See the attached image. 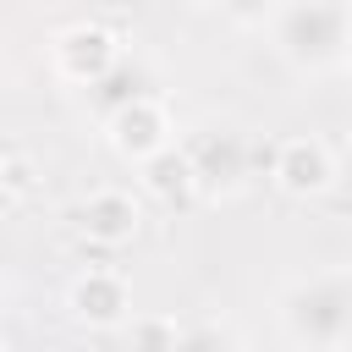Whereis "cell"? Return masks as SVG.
Returning a JSON list of instances; mask_svg holds the SVG:
<instances>
[{
	"instance_id": "obj_3",
	"label": "cell",
	"mask_w": 352,
	"mask_h": 352,
	"mask_svg": "<svg viewBox=\"0 0 352 352\" xmlns=\"http://www.w3.org/2000/svg\"><path fill=\"white\" fill-rule=\"evenodd\" d=\"M182 148H187V160H192V182H198V192H209V198H231V192L248 187L253 143H248L242 126H231V121H209V126H198Z\"/></svg>"
},
{
	"instance_id": "obj_10",
	"label": "cell",
	"mask_w": 352,
	"mask_h": 352,
	"mask_svg": "<svg viewBox=\"0 0 352 352\" xmlns=\"http://www.w3.org/2000/svg\"><path fill=\"white\" fill-rule=\"evenodd\" d=\"M143 182H148V192H154L160 204H187V198L198 192L187 148H165L160 160H148V165H143Z\"/></svg>"
},
{
	"instance_id": "obj_5",
	"label": "cell",
	"mask_w": 352,
	"mask_h": 352,
	"mask_svg": "<svg viewBox=\"0 0 352 352\" xmlns=\"http://www.w3.org/2000/svg\"><path fill=\"white\" fill-rule=\"evenodd\" d=\"M104 132H110V148H116L121 160H132V165H148V160H160L165 148H176V138H170L176 126H170V110H165L160 94L126 104L116 121H104Z\"/></svg>"
},
{
	"instance_id": "obj_12",
	"label": "cell",
	"mask_w": 352,
	"mask_h": 352,
	"mask_svg": "<svg viewBox=\"0 0 352 352\" xmlns=\"http://www.w3.org/2000/svg\"><path fill=\"white\" fill-rule=\"evenodd\" d=\"M176 352H242V341L231 336V324H214V319H198L182 330Z\"/></svg>"
},
{
	"instance_id": "obj_9",
	"label": "cell",
	"mask_w": 352,
	"mask_h": 352,
	"mask_svg": "<svg viewBox=\"0 0 352 352\" xmlns=\"http://www.w3.org/2000/svg\"><path fill=\"white\" fill-rule=\"evenodd\" d=\"M148 94H154L148 66H143L138 55H121V60H116V72H110V77H99V82L88 88V110H94L99 121H116L126 104H138V99H148Z\"/></svg>"
},
{
	"instance_id": "obj_4",
	"label": "cell",
	"mask_w": 352,
	"mask_h": 352,
	"mask_svg": "<svg viewBox=\"0 0 352 352\" xmlns=\"http://www.w3.org/2000/svg\"><path fill=\"white\" fill-rule=\"evenodd\" d=\"M121 55H126V50H121V38H116L104 22H66V28L50 38L55 72H60L66 82H77L82 94H88L99 77H110Z\"/></svg>"
},
{
	"instance_id": "obj_1",
	"label": "cell",
	"mask_w": 352,
	"mask_h": 352,
	"mask_svg": "<svg viewBox=\"0 0 352 352\" xmlns=\"http://www.w3.org/2000/svg\"><path fill=\"white\" fill-rule=\"evenodd\" d=\"M280 336L297 352L352 346V270H319L280 292Z\"/></svg>"
},
{
	"instance_id": "obj_6",
	"label": "cell",
	"mask_w": 352,
	"mask_h": 352,
	"mask_svg": "<svg viewBox=\"0 0 352 352\" xmlns=\"http://www.w3.org/2000/svg\"><path fill=\"white\" fill-rule=\"evenodd\" d=\"M66 308L77 324L88 330H116V324H132V292L116 270H82L66 292Z\"/></svg>"
},
{
	"instance_id": "obj_2",
	"label": "cell",
	"mask_w": 352,
	"mask_h": 352,
	"mask_svg": "<svg viewBox=\"0 0 352 352\" xmlns=\"http://www.w3.org/2000/svg\"><path fill=\"white\" fill-rule=\"evenodd\" d=\"M270 44L297 72H336L352 60V6L341 0H297L270 11Z\"/></svg>"
},
{
	"instance_id": "obj_14",
	"label": "cell",
	"mask_w": 352,
	"mask_h": 352,
	"mask_svg": "<svg viewBox=\"0 0 352 352\" xmlns=\"http://www.w3.org/2000/svg\"><path fill=\"white\" fill-rule=\"evenodd\" d=\"M346 160H352V132H346Z\"/></svg>"
},
{
	"instance_id": "obj_8",
	"label": "cell",
	"mask_w": 352,
	"mask_h": 352,
	"mask_svg": "<svg viewBox=\"0 0 352 352\" xmlns=\"http://www.w3.org/2000/svg\"><path fill=\"white\" fill-rule=\"evenodd\" d=\"M143 226V209L126 187H94L82 204H77V231L94 242V248H121L132 242Z\"/></svg>"
},
{
	"instance_id": "obj_7",
	"label": "cell",
	"mask_w": 352,
	"mask_h": 352,
	"mask_svg": "<svg viewBox=\"0 0 352 352\" xmlns=\"http://www.w3.org/2000/svg\"><path fill=\"white\" fill-rule=\"evenodd\" d=\"M270 176H275L280 192L308 198V192H324V187H330L336 165H330V148H324L319 138L297 132V138H280V143H275V154H270Z\"/></svg>"
},
{
	"instance_id": "obj_13",
	"label": "cell",
	"mask_w": 352,
	"mask_h": 352,
	"mask_svg": "<svg viewBox=\"0 0 352 352\" xmlns=\"http://www.w3.org/2000/svg\"><path fill=\"white\" fill-rule=\"evenodd\" d=\"M0 170H6V204H16V198L28 192V182H33V170H28V160H22V148H6V160H0Z\"/></svg>"
},
{
	"instance_id": "obj_11",
	"label": "cell",
	"mask_w": 352,
	"mask_h": 352,
	"mask_svg": "<svg viewBox=\"0 0 352 352\" xmlns=\"http://www.w3.org/2000/svg\"><path fill=\"white\" fill-rule=\"evenodd\" d=\"M182 330H187V324H176L170 314H132L126 346H132V352H176Z\"/></svg>"
}]
</instances>
